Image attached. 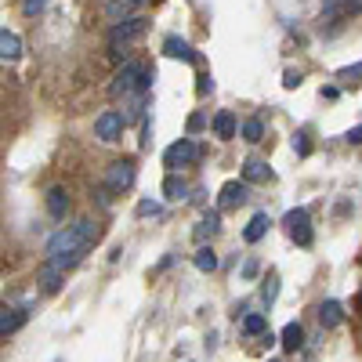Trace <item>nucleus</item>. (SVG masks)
I'll return each mask as SVG.
<instances>
[{
	"mask_svg": "<svg viewBox=\"0 0 362 362\" xmlns=\"http://www.w3.org/2000/svg\"><path fill=\"white\" fill-rule=\"evenodd\" d=\"M293 152H297V156H308V152H312V141H308L304 131H301V134H293Z\"/></svg>",
	"mask_w": 362,
	"mask_h": 362,
	"instance_id": "b1692460",
	"label": "nucleus"
},
{
	"mask_svg": "<svg viewBox=\"0 0 362 362\" xmlns=\"http://www.w3.org/2000/svg\"><path fill=\"white\" fill-rule=\"evenodd\" d=\"M95 134H98L101 141H109V145H112V141H120V138H123V112L106 109V112L95 120Z\"/></svg>",
	"mask_w": 362,
	"mask_h": 362,
	"instance_id": "423d86ee",
	"label": "nucleus"
},
{
	"mask_svg": "<svg viewBox=\"0 0 362 362\" xmlns=\"http://www.w3.org/2000/svg\"><path fill=\"white\" fill-rule=\"evenodd\" d=\"M214 232H217V214H206L196 228V239H206V236H214Z\"/></svg>",
	"mask_w": 362,
	"mask_h": 362,
	"instance_id": "5701e85b",
	"label": "nucleus"
},
{
	"mask_svg": "<svg viewBox=\"0 0 362 362\" xmlns=\"http://www.w3.org/2000/svg\"><path fill=\"white\" fill-rule=\"evenodd\" d=\"M319 319H322V326H341V319H344V308L337 301H326L319 308Z\"/></svg>",
	"mask_w": 362,
	"mask_h": 362,
	"instance_id": "dca6fc26",
	"label": "nucleus"
},
{
	"mask_svg": "<svg viewBox=\"0 0 362 362\" xmlns=\"http://www.w3.org/2000/svg\"><path fill=\"white\" fill-rule=\"evenodd\" d=\"M214 134H217V138H225V141H228V138H236V116H232L228 109H221V112L214 116Z\"/></svg>",
	"mask_w": 362,
	"mask_h": 362,
	"instance_id": "f8f14e48",
	"label": "nucleus"
},
{
	"mask_svg": "<svg viewBox=\"0 0 362 362\" xmlns=\"http://www.w3.org/2000/svg\"><path fill=\"white\" fill-rule=\"evenodd\" d=\"M247 200V185L243 181H228V185H221V206H236Z\"/></svg>",
	"mask_w": 362,
	"mask_h": 362,
	"instance_id": "4468645a",
	"label": "nucleus"
},
{
	"mask_svg": "<svg viewBox=\"0 0 362 362\" xmlns=\"http://www.w3.org/2000/svg\"><path fill=\"white\" fill-rule=\"evenodd\" d=\"M44 8H47V0H25V4H22L25 15H40Z\"/></svg>",
	"mask_w": 362,
	"mask_h": 362,
	"instance_id": "bb28decb",
	"label": "nucleus"
},
{
	"mask_svg": "<svg viewBox=\"0 0 362 362\" xmlns=\"http://www.w3.org/2000/svg\"><path fill=\"white\" fill-rule=\"evenodd\" d=\"M276 293H279V276H272V279H268V287L261 290V297H265V304H272V301H276Z\"/></svg>",
	"mask_w": 362,
	"mask_h": 362,
	"instance_id": "a878e982",
	"label": "nucleus"
},
{
	"mask_svg": "<svg viewBox=\"0 0 362 362\" xmlns=\"http://www.w3.org/2000/svg\"><path fill=\"white\" fill-rule=\"evenodd\" d=\"M243 178H247V181H268V178H272V171H268V163L250 160V163H247V171H243Z\"/></svg>",
	"mask_w": 362,
	"mask_h": 362,
	"instance_id": "f3484780",
	"label": "nucleus"
},
{
	"mask_svg": "<svg viewBox=\"0 0 362 362\" xmlns=\"http://www.w3.org/2000/svg\"><path fill=\"white\" fill-rule=\"evenodd\" d=\"M196 268H200V272H214V268H217V254H214L210 247H200V250H196Z\"/></svg>",
	"mask_w": 362,
	"mask_h": 362,
	"instance_id": "6ab92c4d",
	"label": "nucleus"
},
{
	"mask_svg": "<svg viewBox=\"0 0 362 362\" xmlns=\"http://www.w3.org/2000/svg\"><path fill=\"white\" fill-rule=\"evenodd\" d=\"M127 8H131V4H127V0H112V4H109V19H112V22H123Z\"/></svg>",
	"mask_w": 362,
	"mask_h": 362,
	"instance_id": "393cba45",
	"label": "nucleus"
},
{
	"mask_svg": "<svg viewBox=\"0 0 362 362\" xmlns=\"http://www.w3.org/2000/svg\"><path fill=\"white\" fill-rule=\"evenodd\" d=\"M163 55L167 58H181V62H196V51L181 40V36H167V40H163Z\"/></svg>",
	"mask_w": 362,
	"mask_h": 362,
	"instance_id": "1a4fd4ad",
	"label": "nucleus"
},
{
	"mask_svg": "<svg viewBox=\"0 0 362 362\" xmlns=\"http://www.w3.org/2000/svg\"><path fill=\"white\" fill-rule=\"evenodd\" d=\"M282 228H287V236H290L293 243H301V247H308V243H312V221H308V210H301V206L282 217Z\"/></svg>",
	"mask_w": 362,
	"mask_h": 362,
	"instance_id": "20e7f679",
	"label": "nucleus"
},
{
	"mask_svg": "<svg viewBox=\"0 0 362 362\" xmlns=\"http://www.w3.org/2000/svg\"><path fill=\"white\" fill-rule=\"evenodd\" d=\"M163 196L171 200V203H178V200L189 196V185H185V181H181L178 174H167V178H163Z\"/></svg>",
	"mask_w": 362,
	"mask_h": 362,
	"instance_id": "ddd939ff",
	"label": "nucleus"
},
{
	"mask_svg": "<svg viewBox=\"0 0 362 362\" xmlns=\"http://www.w3.org/2000/svg\"><path fill=\"white\" fill-rule=\"evenodd\" d=\"M261 134H265L261 120H247V123H243V138H247V141H261Z\"/></svg>",
	"mask_w": 362,
	"mask_h": 362,
	"instance_id": "4be33fe9",
	"label": "nucleus"
},
{
	"mask_svg": "<svg viewBox=\"0 0 362 362\" xmlns=\"http://www.w3.org/2000/svg\"><path fill=\"white\" fill-rule=\"evenodd\" d=\"M141 80H145V69L138 66V62H127V66L116 73V84H112V95H134V90H141Z\"/></svg>",
	"mask_w": 362,
	"mask_h": 362,
	"instance_id": "39448f33",
	"label": "nucleus"
},
{
	"mask_svg": "<svg viewBox=\"0 0 362 362\" xmlns=\"http://www.w3.org/2000/svg\"><path fill=\"white\" fill-rule=\"evenodd\" d=\"M95 239H98V225L90 221V217H84V221H76V225H66L62 232H55V236L47 239V265H55L62 272L80 265L87 247Z\"/></svg>",
	"mask_w": 362,
	"mask_h": 362,
	"instance_id": "f257e3e1",
	"label": "nucleus"
},
{
	"mask_svg": "<svg viewBox=\"0 0 362 362\" xmlns=\"http://www.w3.org/2000/svg\"><path fill=\"white\" fill-rule=\"evenodd\" d=\"M22 312H15V315H11V312H0V337H4V333H11V330H19L22 326Z\"/></svg>",
	"mask_w": 362,
	"mask_h": 362,
	"instance_id": "412c9836",
	"label": "nucleus"
},
{
	"mask_svg": "<svg viewBox=\"0 0 362 362\" xmlns=\"http://www.w3.org/2000/svg\"><path fill=\"white\" fill-rule=\"evenodd\" d=\"M141 33H145V19H127V22H116V25H112V33H109V44H112V47L131 44V40H138Z\"/></svg>",
	"mask_w": 362,
	"mask_h": 362,
	"instance_id": "0eeeda50",
	"label": "nucleus"
},
{
	"mask_svg": "<svg viewBox=\"0 0 362 362\" xmlns=\"http://www.w3.org/2000/svg\"><path fill=\"white\" fill-rule=\"evenodd\" d=\"M301 80H304V76H301V73H293V69H290L287 76H282V87H290V90H293V87H301Z\"/></svg>",
	"mask_w": 362,
	"mask_h": 362,
	"instance_id": "cd10ccee",
	"label": "nucleus"
},
{
	"mask_svg": "<svg viewBox=\"0 0 362 362\" xmlns=\"http://www.w3.org/2000/svg\"><path fill=\"white\" fill-rule=\"evenodd\" d=\"M196 160H200V145L192 138H181V141H174V145L163 152V167H171V171H178V167H192Z\"/></svg>",
	"mask_w": 362,
	"mask_h": 362,
	"instance_id": "f03ea898",
	"label": "nucleus"
},
{
	"mask_svg": "<svg viewBox=\"0 0 362 362\" xmlns=\"http://www.w3.org/2000/svg\"><path fill=\"white\" fill-rule=\"evenodd\" d=\"M66 210H69V192L62 185H51L47 189V214L51 217H66Z\"/></svg>",
	"mask_w": 362,
	"mask_h": 362,
	"instance_id": "6e6552de",
	"label": "nucleus"
},
{
	"mask_svg": "<svg viewBox=\"0 0 362 362\" xmlns=\"http://www.w3.org/2000/svg\"><path fill=\"white\" fill-rule=\"evenodd\" d=\"M196 90H200V95H206V90H210V76H206V73L200 76V84H196Z\"/></svg>",
	"mask_w": 362,
	"mask_h": 362,
	"instance_id": "2f4dec72",
	"label": "nucleus"
},
{
	"mask_svg": "<svg viewBox=\"0 0 362 362\" xmlns=\"http://www.w3.org/2000/svg\"><path fill=\"white\" fill-rule=\"evenodd\" d=\"M265 326H268V319H265L261 312H250L247 319H243V330H247L250 337H257V333H265Z\"/></svg>",
	"mask_w": 362,
	"mask_h": 362,
	"instance_id": "a211bd4d",
	"label": "nucleus"
},
{
	"mask_svg": "<svg viewBox=\"0 0 362 362\" xmlns=\"http://www.w3.org/2000/svg\"><path fill=\"white\" fill-rule=\"evenodd\" d=\"M127 4H131V8H134V4H145V0H127Z\"/></svg>",
	"mask_w": 362,
	"mask_h": 362,
	"instance_id": "473e14b6",
	"label": "nucleus"
},
{
	"mask_svg": "<svg viewBox=\"0 0 362 362\" xmlns=\"http://www.w3.org/2000/svg\"><path fill=\"white\" fill-rule=\"evenodd\" d=\"M134 160H116L109 171H106V189L109 192H127L134 185Z\"/></svg>",
	"mask_w": 362,
	"mask_h": 362,
	"instance_id": "7ed1b4c3",
	"label": "nucleus"
},
{
	"mask_svg": "<svg viewBox=\"0 0 362 362\" xmlns=\"http://www.w3.org/2000/svg\"><path fill=\"white\" fill-rule=\"evenodd\" d=\"M19 55H22V40H19V33L0 29V58H4V62H15Z\"/></svg>",
	"mask_w": 362,
	"mask_h": 362,
	"instance_id": "9d476101",
	"label": "nucleus"
},
{
	"mask_svg": "<svg viewBox=\"0 0 362 362\" xmlns=\"http://www.w3.org/2000/svg\"><path fill=\"white\" fill-rule=\"evenodd\" d=\"M58 287H62V268L44 265V290H47V293H55Z\"/></svg>",
	"mask_w": 362,
	"mask_h": 362,
	"instance_id": "aec40b11",
	"label": "nucleus"
},
{
	"mask_svg": "<svg viewBox=\"0 0 362 362\" xmlns=\"http://www.w3.org/2000/svg\"><path fill=\"white\" fill-rule=\"evenodd\" d=\"M279 341H282V348H290V352H297V348H301V341H304L301 322H287V326H282V333H279Z\"/></svg>",
	"mask_w": 362,
	"mask_h": 362,
	"instance_id": "2eb2a0df",
	"label": "nucleus"
},
{
	"mask_svg": "<svg viewBox=\"0 0 362 362\" xmlns=\"http://www.w3.org/2000/svg\"><path fill=\"white\" fill-rule=\"evenodd\" d=\"M344 141H352V145H359V141H362V123H359V127H352V131L344 134Z\"/></svg>",
	"mask_w": 362,
	"mask_h": 362,
	"instance_id": "c756f323",
	"label": "nucleus"
},
{
	"mask_svg": "<svg viewBox=\"0 0 362 362\" xmlns=\"http://www.w3.org/2000/svg\"><path fill=\"white\" fill-rule=\"evenodd\" d=\"M138 214H160V203H149V200H141V203H138Z\"/></svg>",
	"mask_w": 362,
	"mask_h": 362,
	"instance_id": "c85d7f7f",
	"label": "nucleus"
},
{
	"mask_svg": "<svg viewBox=\"0 0 362 362\" xmlns=\"http://www.w3.org/2000/svg\"><path fill=\"white\" fill-rule=\"evenodd\" d=\"M243 276H247V279H254V276H257V261H254V257H250L247 265H243Z\"/></svg>",
	"mask_w": 362,
	"mask_h": 362,
	"instance_id": "7c9ffc66",
	"label": "nucleus"
},
{
	"mask_svg": "<svg viewBox=\"0 0 362 362\" xmlns=\"http://www.w3.org/2000/svg\"><path fill=\"white\" fill-rule=\"evenodd\" d=\"M268 214H254L250 217V225L247 228H243V239H247V243H257V239H265V232H268Z\"/></svg>",
	"mask_w": 362,
	"mask_h": 362,
	"instance_id": "9b49d317",
	"label": "nucleus"
}]
</instances>
